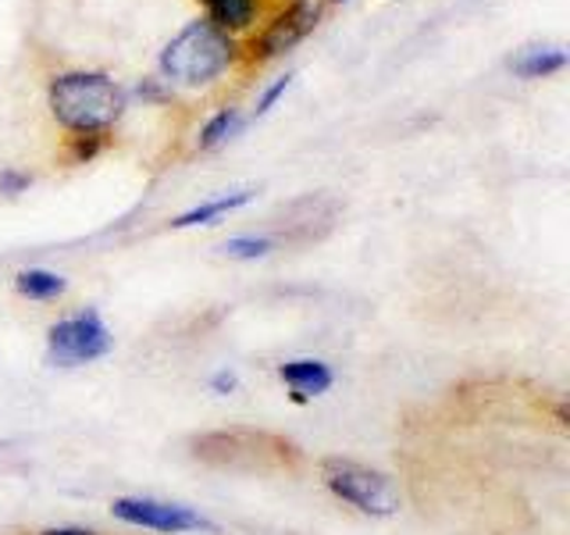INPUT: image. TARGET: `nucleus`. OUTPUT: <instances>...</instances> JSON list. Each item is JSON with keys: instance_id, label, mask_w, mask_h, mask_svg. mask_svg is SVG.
Here are the masks:
<instances>
[{"instance_id": "nucleus-10", "label": "nucleus", "mask_w": 570, "mask_h": 535, "mask_svg": "<svg viewBox=\"0 0 570 535\" xmlns=\"http://www.w3.org/2000/svg\"><path fill=\"white\" fill-rule=\"evenodd\" d=\"M207 11H210V22L225 29L228 36L249 29L257 18V0H204Z\"/></svg>"}, {"instance_id": "nucleus-9", "label": "nucleus", "mask_w": 570, "mask_h": 535, "mask_svg": "<svg viewBox=\"0 0 570 535\" xmlns=\"http://www.w3.org/2000/svg\"><path fill=\"white\" fill-rule=\"evenodd\" d=\"M567 65V54L563 47H524L517 58L510 61V68L517 76L524 79H546V76H557Z\"/></svg>"}, {"instance_id": "nucleus-6", "label": "nucleus", "mask_w": 570, "mask_h": 535, "mask_svg": "<svg viewBox=\"0 0 570 535\" xmlns=\"http://www.w3.org/2000/svg\"><path fill=\"white\" fill-rule=\"evenodd\" d=\"M314 26H317V4H311V0H293V4L261 32V40L254 43L257 58L264 61V58H278V54L293 50Z\"/></svg>"}, {"instance_id": "nucleus-8", "label": "nucleus", "mask_w": 570, "mask_h": 535, "mask_svg": "<svg viewBox=\"0 0 570 535\" xmlns=\"http://www.w3.org/2000/svg\"><path fill=\"white\" fill-rule=\"evenodd\" d=\"M249 201H254V189H236V193H222L214 196V201L207 204H196L189 211H183L178 218H171V228H196V225H214L218 218H225V214L232 211H243Z\"/></svg>"}, {"instance_id": "nucleus-7", "label": "nucleus", "mask_w": 570, "mask_h": 535, "mask_svg": "<svg viewBox=\"0 0 570 535\" xmlns=\"http://www.w3.org/2000/svg\"><path fill=\"white\" fill-rule=\"evenodd\" d=\"M278 374H282V382L289 386L296 403H307V400L321 397V392H328L332 382H335L332 368L325 361H314V357H296V361H285L278 368Z\"/></svg>"}, {"instance_id": "nucleus-12", "label": "nucleus", "mask_w": 570, "mask_h": 535, "mask_svg": "<svg viewBox=\"0 0 570 535\" xmlns=\"http://www.w3.org/2000/svg\"><path fill=\"white\" fill-rule=\"evenodd\" d=\"M239 129H243V111H239V107H222V111H214L204 121L196 147H200V150H214V147H222V143H228Z\"/></svg>"}, {"instance_id": "nucleus-16", "label": "nucleus", "mask_w": 570, "mask_h": 535, "mask_svg": "<svg viewBox=\"0 0 570 535\" xmlns=\"http://www.w3.org/2000/svg\"><path fill=\"white\" fill-rule=\"evenodd\" d=\"M29 183H32V178H29L26 172H14V168H4V172H0V193H4V196L22 193Z\"/></svg>"}, {"instance_id": "nucleus-4", "label": "nucleus", "mask_w": 570, "mask_h": 535, "mask_svg": "<svg viewBox=\"0 0 570 535\" xmlns=\"http://www.w3.org/2000/svg\"><path fill=\"white\" fill-rule=\"evenodd\" d=\"M111 353V329L97 311H79L47 332V361L53 368H82Z\"/></svg>"}, {"instance_id": "nucleus-14", "label": "nucleus", "mask_w": 570, "mask_h": 535, "mask_svg": "<svg viewBox=\"0 0 570 535\" xmlns=\"http://www.w3.org/2000/svg\"><path fill=\"white\" fill-rule=\"evenodd\" d=\"M293 79H296L293 71H285V76H278V79H275L272 86H267L264 94L257 97V104H254V115H267V111H272V107L278 104V97L285 94V89L293 86Z\"/></svg>"}, {"instance_id": "nucleus-11", "label": "nucleus", "mask_w": 570, "mask_h": 535, "mask_svg": "<svg viewBox=\"0 0 570 535\" xmlns=\"http://www.w3.org/2000/svg\"><path fill=\"white\" fill-rule=\"evenodd\" d=\"M14 290L29 300H58L68 290V282L58 272H47V268H26V272L14 275Z\"/></svg>"}, {"instance_id": "nucleus-15", "label": "nucleus", "mask_w": 570, "mask_h": 535, "mask_svg": "<svg viewBox=\"0 0 570 535\" xmlns=\"http://www.w3.org/2000/svg\"><path fill=\"white\" fill-rule=\"evenodd\" d=\"M210 389L218 392V397H232V392L239 389V374H236V371H228V368L214 371V374H210Z\"/></svg>"}, {"instance_id": "nucleus-13", "label": "nucleus", "mask_w": 570, "mask_h": 535, "mask_svg": "<svg viewBox=\"0 0 570 535\" xmlns=\"http://www.w3.org/2000/svg\"><path fill=\"white\" fill-rule=\"evenodd\" d=\"M275 250V240L272 236H232L222 243V254L225 257H236V261H257V257H267Z\"/></svg>"}, {"instance_id": "nucleus-3", "label": "nucleus", "mask_w": 570, "mask_h": 535, "mask_svg": "<svg viewBox=\"0 0 570 535\" xmlns=\"http://www.w3.org/2000/svg\"><path fill=\"white\" fill-rule=\"evenodd\" d=\"M321 471H325V486L343 499V504L356 507L361 514L389 517L400 510V493L392 486V478L367 468V464L332 457V460H325Z\"/></svg>"}, {"instance_id": "nucleus-2", "label": "nucleus", "mask_w": 570, "mask_h": 535, "mask_svg": "<svg viewBox=\"0 0 570 535\" xmlns=\"http://www.w3.org/2000/svg\"><path fill=\"white\" fill-rule=\"evenodd\" d=\"M236 61V40L210 22L196 18L186 29L171 36V43L160 50V76L178 86H207Z\"/></svg>"}, {"instance_id": "nucleus-1", "label": "nucleus", "mask_w": 570, "mask_h": 535, "mask_svg": "<svg viewBox=\"0 0 570 535\" xmlns=\"http://www.w3.org/2000/svg\"><path fill=\"white\" fill-rule=\"evenodd\" d=\"M125 89L104 71H61L47 89L50 115L76 136H104L125 111Z\"/></svg>"}, {"instance_id": "nucleus-17", "label": "nucleus", "mask_w": 570, "mask_h": 535, "mask_svg": "<svg viewBox=\"0 0 570 535\" xmlns=\"http://www.w3.org/2000/svg\"><path fill=\"white\" fill-rule=\"evenodd\" d=\"M43 535H94V532H86V528H50Z\"/></svg>"}, {"instance_id": "nucleus-5", "label": "nucleus", "mask_w": 570, "mask_h": 535, "mask_svg": "<svg viewBox=\"0 0 570 535\" xmlns=\"http://www.w3.org/2000/svg\"><path fill=\"white\" fill-rule=\"evenodd\" d=\"M111 514L125 525L136 528H150V532H165V535H183V532H214V525L200 510L183 507V504H168V499H154V496H121L111 504Z\"/></svg>"}]
</instances>
